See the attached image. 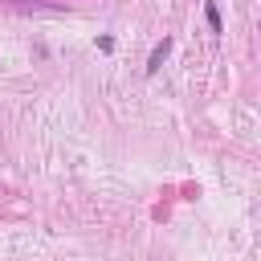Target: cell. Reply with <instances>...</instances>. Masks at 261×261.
I'll return each instance as SVG.
<instances>
[{
    "label": "cell",
    "mask_w": 261,
    "mask_h": 261,
    "mask_svg": "<svg viewBox=\"0 0 261 261\" xmlns=\"http://www.w3.org/2000/svg\"><path fill=\"white\" fill-rule=\"evenodd\" d=\"M167 53H171V41H163V45H155V49H151V61H147V73H155V69L163 65V57H167Z\"/></svg>",
    "instance_id": "1"
},
{
    "label": "cell",
    "mask_w": 261,
    "mask_h": 261,
    "mask_svg": "<svg viewBox=\"0 0 261 261\" xmlns=\"http://www.w3.org/2000/svg\"><path fill=\"white\" fill-rule=\"evenodd\" d=\"M204 16H208V29H212V33L220 37V33H224V20H220V8H216V4H204Z\"/></svg>",
    "instance_id": "2"
}]
</instances>
